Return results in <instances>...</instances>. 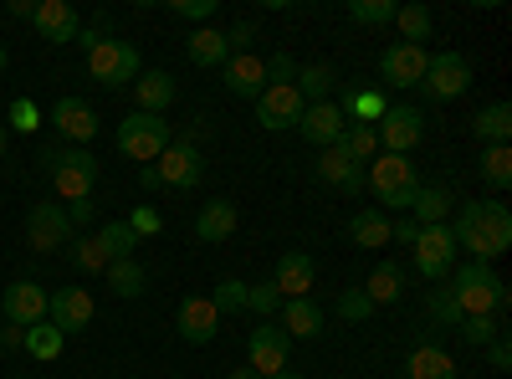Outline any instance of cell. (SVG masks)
<instances>
[{
    "mask_svg": "<svg viewBox=\"0 0 512 379\" xmlns=\"http://www.w3.org/2000/svg\"><path fill=\"white\" fill-rule=\"evenodd\" d=\"M456 251H472V262H497L502 251L512 246V210L502 200H466L456 210Z\"/></svg>",
    "mask_w": 512,
    "mask_h": 379,
    "instance_id": "cell-1",
    "label": "cell"
},
{
    "mask_svg": "<svg viewBox=\"0 0 512 379\" xmlns=\"http://www.w3.org/2000/svg\"><path fill=\"white\" fill-rule=\"evenodd\" d=\"M451 292H456V303L466 318H502L507 303H512V292L507 282L487 267V262H466L451 272Z\"/></svg>",
    "mask_w": 512,
    "mask_h": 379,
    "instance_id": "cell-2",
    "label": "cell"
},
{
    "mask_svg": "<svg viewBox=\"0 0 512 379\" xmlns=\"http://www.w3.org/2000/svg\"><path fill=\"white\" fill-rule=\"evenodd\" d=\"M364 190H374L384 216H390V210H395V216H405V210L415 205V195H420V175H415L410 154H379L369 164V175H364Z\"/></svg>",
    "mask_w": 512,
    "mask_h": 379,
    "instance_id": "cell-3",
    "label": "cell"
},
{
    "mask_svg": "<svg viewBox=\"0 0 512 379\" xmlns=\"http://www.w3.org/2000/svg\"><path fill=\"white\" fill-rule=\"evenodd\" d=\"M41 170L52 175L57 195L72 205V200H93V185H98V159L88 149H41Z\"/></svg>",
    "mask_w": 512,
    "mask_h": 379,
    "instance_id": "cell-4",
    "label": "cell"
},
{
    "mask_svg": "<svg viewBox=\"0 0 512 379\" xmlns=\"http://www.w3.org/2000/svg\"><path fill=\"white\" fill-rule=\"evenodd\" d=\"M88 72H93V82H103V88H128V82L144 72V62H139L134 41L103 36V41H93V47H88Z\"/></svg>",
    "mask_w": 512,
    "mask_h": 379,
    "instance_id": "cell-5",
    "label": "cell"
},
{
    "mask_svg": "<svg viewBox=\"0 0 512 379\" xmlns=\"http://www.w3.org/2000/svg\"><path fill=\"white\" fill-rule=\"evenodd\" d=\"M169 123L159 118V113H128L123 123H118V154H128V159H139V164H154L164 149H169Z\"/></svg>",
    "mask_w": 512,
    "mask_h": 379,
    "instance_id": "cell-6",
    "label": "cell"
},
{
    "mask_svg": "<svg viewBox=\"0 0 512 379\" xmlns=\"http://www.w3.org/2000/svg\"><path fill=\"white\" fill-rule=\"evenodd\" d=\"M466 88H472V62L461 52H441L425 62V77H420V93L431 103H456Z\"/></svg>",
    "mask_w": 512,
    "mask_h": 379,
    "instance_id": "cell-7",
    "label": "cell"
},
{
    "mask_svg": "<svg viewBox=\"0 0 512 379\" xmlns=\"http://www.w3.org/2000/svg\"><path fill=\"white\" fill-rule=\"evenodd\" d=\"M374 139L384 154H410L420 139H425V113L415 103H390L384 118L374 123Z\"/></svg>",
    "mask_w": 512,
    "mask_h": 379,
    "instance_id": "cell-8",
    "label": "cell"
},
{
    "mask_svg": "<svg viewBox=\"0 0 512 379\" xmlns=\"http://www.w3.org/2000/svg\"><path fill=\"white\" fill-rule=\"evenodd\" d=\"M410 251H415V272L420 277L441 282V277L456 272V236H451V226H420Z\"/></svg>",
    "mask_w": 512,
    "mask_h": 379,
    "instance_id": "cell-9",
    "label": "cell"
},
{
    "mask_svg": "<svg viewBox=\"0 0 512 379\" xmlns=\"http://www.w3.org/2000/svg\"><path fill=\"white\" fill-rule=\"evenodd\" d=\"M287 354H292V339L282 333L277 318H267V323L251 328V339H246V369H256L262 379H272L277 369H287Z\"/></svg>",
    "mask_w": 512,
    "mask_h": 379,
    "instance_id": "cell-10",
    "label": "cell"
},
{
    "mask_svg": "<svg viewBox=\"0 0 512 379\" xmlns=\"http://www.w3.org/2000/svg\"><path fill=\"white\" fill-rule=\"evenodd\" d=\"M154 170H159V185H169V190H195L205 180V159H200L195 139H169V149L154 159Z\"/></svg>",
    "mask_w": 512,
    "mask_h": 379,
    "instance_id": "cell-11",
    "label": "cell"
},
{
    "mask_svg": "<svg viewBox=\"0 0 512 379\" xmlns=\"http://www.w3.org/2000/svg\"><path fill=\"white\" fill-rule=\"evenodd\" d=\"M47 123L67 139V149H82L88 139H98V108L88 103V98H57L52 103V113H47Z\"/></svg>",
    "mask_w": 512,
    "mask_h": 379,
    "instance_id": "cell-12",
    "label": "cell"
},
{
    "mask_svg": "<svg viewBox=\"0 0 512 379\" xmlns=\"http://www.w3.org/2000/svg\"><path fill=\"white\" fill-rule=\"evenodd\" d=\"M26 241L31 251H62L72 241V221H67V210L57 200H36L26 210Z\"/></svg>",
    "mask_w": 512,
    "mask_h": 379,
    "instance_id": "cell-13",
    "label": "cell"
},
{
    "mask_svg": "<svg viewBox=\"0 0 512 379\" xmlns=\"http://www.w3.org/2000/svg\"><path fill=\"white\" fill-rule=\"evenodd\" d=\"M93 292L88 287H57V292H47V323L62 333V339H67V333H82V328H88L93 323Z\"/></svg>",
    "mask_w": 512,
    "mask_h": 379,
    "instance_id": "cell-14",
    "label": "cell"
},
{
    "mask_svg": "<svg viewBox=\"0 0 512 379\" xmlns=\"http://www.w3.org/2000/svg\"><path fill=\"white\" fill-rule=\"evenodd\" d=\"M425 62H431V52H425V47H410V41L384 47V52H379V77H384V88H420Z\"/></svg>",
    "mask_w": 512,
    "mask_h": 379,
    "instance_id": "cell-15",
    "label": "cell"
},
{
    "mask_svg": "<svg viewBox=\"0 0 512 379\" xmlns=\"http://www.w3.org/2000/svg\"><path fill=\"white\" fill-rule=\"evenodd\" d=\"M0 313H6L11 328H36V323H47V287L41 282H11L6 287V298H0Z\"/></svg>",
    "mask_w": 512,
    "mask_h": 379,
    "instance_id": "cell-16",
    "label": "cell"
},
{
    "mask_svg": "<svg viewBox=\"0 0 512 379\" xmlns=\"http://www.w3.org/2000/svg\"><path fill=\"white\" fill-rule=\"evenodd\" d=\"M303 93L297 88H267L262 98H256V123H262L267 134H287L297 129V118H303Z\"/></svg>",
    "mask_w": 512,
    "mask_h": 379,
    "instance_id": "cell-17",
    "label": "cell"
},
{
    "mask_svg": "<svg viewBox=\"0 0 512 379\" xmlns=\"http://www.w3.org/2000/svg\"><path fill=\"white\" fill-rule=\"evenodd\" d=\"M31 26H36L41 41L67 47V41H77V31H82V16L72 11V0H41V6L31 11Z\"/></svg>",
    "mask_w": 512,
    "mask_h": 379,
    "instance_id": "cell-18",
    "label": "cell"
},
{
    "mask_svg": "<svg viewBox=\"0 0 512 379\" xmlns=\"http://www.w3.org/2000/svg\"><path fill=\"white\" fill-rule=\"evenodd\" d=\"M272 287L282 292V303L287 298H308V292L318 287V267H313L308 251H282L277 272H272Z\"/></svg>",
    "mask_w": 512,
    "mask_h": 379,
    "instance_id": "cell-19",
    "label": "cell"
},
{
    "mask_svg": "<svg viewBox=\"0 0 512 379\" xmlns=\"http://www.w3.org/2000/svg\"><path fill=\"white\" fill-rule=\"evenodd\" d=\"M344 129H349V123H344V113H338L333 98H328V103H308L303 118H297V134H303L313 149H333Z\"/></svg>",
    "mask_w": 512,
    "mask_h": 379,
    "instance_id": "cell-20",
    "label": "cell"
},
{
    "mask_svg": "<svg viewBox=\"0 0 512 379\" xmlns=\"http://www.w3.org/2000/svg\"><path fill=\"white\" fill-rule=\"evenodd\" d=\"M221 82H226V93H231V98H251V103H256V98L267 93V62H262V57H251V52L226 57Z\"/></svg>",
    "mask_w": 512,
    "mask_h": 379,
    "instance_id": "cell-21",
    "label": "cell"
},
{
    "mask_svg": "<svg viewBox=\"0 0 512 379\" xmlns=\"http://www.w3.org/2000/svg\"><path fill=\"white\" fill-rule=\"evenodd\" d=\"M175 328H180L185 344H210L221 333V313H216L210 298H185L180 313H175Z\"/></svg>",
    "mask_w": 512,
    "mask_h": 379,
    "instance_id": "cell-22",
    "label": "cell"
},
{
    "mask_svg": "<svg viewBox=\"0 0 512 379\" xmlns=\"http://www.w3.org/2000/svg\"><path fill=\"white\" fill-rule=\"evenodd\" d=\"M318 180L333 185L338 195H354V200L364 195V170H359L349 154H338V149H323L318 154Z\"/></svg>",
    "mask_w": 512,
    "mask_h": 379,
    "instance_id": "cell-23",
    "label": "cell"
},
{
    "mask_svg": "<svg viewBox=\"0 0 512 379\" xmlns=\"http://www.w3.org/2000/svg\"><path fill=\"white\" fill-rule=\"evenodd\" d=\"M236 205L231 200H205L200 205V216H195V236L205 241V246H221V241H231L236 236Z\"/></svg>",
    "mask_w": 512,
    "mask_h": 379,
    "instance_id": "cell-24",
    "label": "cell"
},
{
    "mask_svg": "<svg viewBox=\"0 0 512 379\" xmlns=\"http://www.w3.org/2000/svg\"><path fill=\"white\" fill-rule=\"evenodd\" d=\"M277 323H282L287 339H318V333H323V308L313 298H287Z\"/></svg>",
    "mask_w": 512,
    "mask_h": 379,
    "instance_id": "cell-25",
    "label": "cell"
},
{
    "mask_svg": "<svg viewBox=\"0 0 512 379\" xmlns=\"http://www.w3.org/2000/svg\"><path fill=\"white\" fill-rule=\"evenodd\" d=\"M175 77H169V72H139L134 77V98H139V113H159L164 118V108L169 103H175Z\"/></svg>",
    "mask_w": 512,
    "mask_h": 379,
    "instance_id": "cell-26",
    "label": "cell"
},
{
    "mask_svg": "<svg viewBox=\"0 0 512 379\" xmlns=\"http://www.w3.org/2000/svg\"><path fill=\"white\" fill-rule=\"evenodd\" d=\"M405 374L410 379H456V359L441 344H420V349H410Z\"/></svg>",
    "mask_w": 512,
    "mask_h": 379,
    "instance_id": "cell-27",
    "label": "cell"
},
{
    "mask_svg": "<svg viewBox=\"0 0 512 379\" xmlns=\"http://www.w3.org/2000/svg\"><path fill=\"white\" fill-rule=\"evenodd\" d=\"M185 57H190L195 67H226L231 47H226V36H221L216 26H195L190 41H185Z\"/></svg>",
    "mask_w": 512,
    "mask_h": 379,
    "instance_id": "cell-28",
    "label": "cell"
},
{
    "mask_svg": "<svg viewBox=\"0 0 512 379\" xmlns=\"http://www.w3.org/2000/svg\"><path fill=\"white\" fill-rule=\"evenodd\" d=\"M349 236L359 251H374V246H390V216H384L379 205H364L359 216L349 221Z\"/></svg>",
    "mask_w": 512,
    "mask_h": 379,
    "instance_id": "cell-29",
    "label": "cell"
},
{
    "mask_svg": "<svg viewBox=\"0 0 512 379\" xmlns=\"http://www.w3.org/2000/svg\"><path fill=\"white\" fill-rule=\"evenodd\" d=\"M384 108H390V98H384L379 88H349L344 98H338V113H344V123H379Z\"/></svg>",
    "mask_w": 512,
    "mask_h": 379,
    "instance_id": "cell-30",
    "label": "cell"
},
{
    "mask_svg": "<svg viewBox=\"0 0 512 379\" xmlns=\"http://www.w3.org/2000/svg\"><path fill=\"white\" fill-rule=\"evenodd\" d=\"M292 88L303 93V103H328V93L338 88V72H333V62H303Z\"/></svg>",
    "mask_w": 512,
    "mask_h": 379,
    "instance_id": "cell-31",
    "label": "cell"
},
{
    "mask_svg": "<svg viewBox=\"0 0 512 379\" xmlns=\"http://www.w3.org/2000/svg\"><path fill=\"white\" fill-rule=\"evenodd\" d=\"M400 292H405V272H400V262H379V267L369 272V282H364V298H369L374 308L400 303Z\"/></svg>",
    "mask_w": 512,
    "mask_h": 379,
    "instance_id": "cell-32",
    "label": "cell"
},
{
    "mask_svg": "<svg viewBox=\"0 0 512 379\" xmlns=\"http://www.w3.org/2000/svg\"><path fill=\"white\" fill-rule=\"evenodd\" d=\"M472 134H477L482 144H507V139H512V103H487V108H477Z\"/></svg>",
    "mask_w": 512,
    "mask_h": 379,
    "instance_id": "cell-33",
    "label": "cell"
},
{
    "mask_svg": "<svg viewBox=\"0 0 512 379\" xmlns=\"http://www.w3.org/2000/svg\"><path fill=\"white\" fill-rule=\"evenodd\" d=\"M108 287L118 292V298H144V287H149V272H144V262H134V257H123V262H108Z\"/></svg>",
    "mask_w": 512,
    "mask_h": 379,
    "instance_id": "cell-34",
    "label": "cell"
},
{
    "mask_svg": "<svg viewBox=\"0 0 512 379\" xmlns=\"http://www.w3.org/2000/svg\"><path fill=\"white\" fill-rule=\"evenodd\" d=\"M338 154H349L354 164H369L374 154H379V139H374V123H349L344 134H338V144H333Z\"/></svg>",
    "mask_w": 512,
    "mask_h": 379,
    "instance_id": "cell-35",
    "label": "cell"
},
{
    "mask_svg": "<svg viewBox=\"0 0 512 379\" xmlns=\"http://www.w3.org/2000/svg\"><path fill=\"white\" fill-rule=\"evenodd\" d=\"M451 190H425L420 185V195H415V205H410V216L420 221V226H446V216H451Z\"/></svg>",
    "mask_w": 512,
    "mask_h": 379,
    "instance_id": "cell-36",
    "label": "cell"
},
{
    "mask_svg": "<svg viewBox=\"0 0 512 379\" xmlns=\"http://www.w3.org/2000/svg\"><path fill=\"white\" fill-rule=\"evenodd\" d=\"M395 26H400V36L410 41V47H425V41L436 36V16L425 11V6H400L395 11Z\"/></svg>",
    "mask_w": 512,
    "mask_h": 379,
    "instance_id": "cell-37",
    "label": "cell"
},
{
    "mask_svg": "<svg viewBox=\"0 0 512 379\" xmlns=\"http://www.w3.org/2000/svg\"><path fill=\"white\" fill-rule=\"evenodd\" d=\"M98 246H103V257L108 262H123V257H134V246H139V236L128 231V221H108L98 236H93Z\"/></svg>",
    "mask_w": 512,
    "mask_h": 379,
    "instance_id": "cell-38",
    "label": "cell"
},
{
    "mask_svg": "<svg viewBox=\"0 0 512 379\" xmlns=\"http://www.w3.org/2000/svg\"><path fill=\"white\" fill-rule=\"evenodd\" d=\"M67 257H72V267H77L82 277L108 272V257H103V246H98L93 236H72V241H67Z\"/></svg>",
    "mask_w": 512,
    "mask_h": 379,
    "instance_id": "cell-39",
    "label": "cell"
},
{
    "mask_svg": "<svg viewBox=\"0 0 512 379\" xmlns=\"http://www.w3.org/2000/svg\"><path fill=\"white\" fill-rule=\"evenodd\" d=\"M482 180H487L492 190H507V185H512V149H507V144H487V149H482Z\"/></svg>",
    "mask_w": 512,
    "mask_h": 379,
    "instance_id": "cell-40",
    "label": "cell"
},
{
    "mask_svg": "<svg viewBox=\"0 0 512 379\" xmlns=\"http://www.w3.org/2000/svg\"><path fill=\"white\" fill-rule=\"evenodd\" d=\"M62 344H67V339H62V333H57L52 323L26 328V354H31V359H41V364H52V359L62 354Z\"/></svg>",
    "mask_w": 512,
    "mask_h": 379,
    "instance_id": "cell-41",
    "label": "cell"
},
{
    "mask_svg": "<svg viewBox=\"0 0 512 379\" xmlns=\"http://www.w3.org/2000/svg\"><path fill=\"white\" fill-rule=\"evenodd\" d=\"M395 11H400V0H354L349 6L359 26H395Z\"/></svg>",
    "mask_w": 512,
    "mask_h": 379,
    "instance_id": "cell-42",
    "label": "cell"
},
{
    "mask_svg": "<svg viewBox=\"0 0 512 379\" xmlns=\"http://www.w3.org/2000/svg\"><path fill=\"white\" fill-rule=\"evenodd\" d=\"M6 123L16 134H36L41 123H47V113L36 108V98H11V108H6Z\"/></svg>",
    "mask_w": 512,
    "mask_h": 379,
    "instance_id": "cell-43",
    "label": "cell"
},
{
    "mask_svg": "<svg viewBox=\"0 0 512 379\" xmlns=\"http://www.w3.org/2000/svg\"><path fill=\"white\" fill-rule=\"evenodd\" d=\"M425 313H431L436 323H446V328H461V318H466V313H461V303H456V292H451V287H436V292H431V298H425Z\"/></svg>",
    "mask_w": 512,
    "mask_h": 379,
    "instance_id": "cell-44",
    "label": "cell"
},
{
    "mask_svg": "<svg viewBox=\"0 0 512 379\" xmlns=\"http://www.w3.org/2000/svg\"><path fill=\"white\" fill-rule=\"evenodd\" d=\"M246 308L267 323V318H277V308H282V292H277L272 282H251V287H246Z\"/></svg>",
    "mask_w": 512,
    "mask_h": 379,
    "instance_id": "cell-45",
    "label": "cell"
},
{
    "mask_svg": "<svg viewBox=\"0 0 512 379\" xmlns=\"http://www.w3.org/2000/svg\"><path fill=\"white\" fill-rule=\"evenodd\" d=\"M246 287H251V282H241V277H221L216 292H210L216 313H241V308H246Z\"/></svg>",
    "mask_w": 512,
    "mask_h": 379,
    "instance_id": "cell-46",
    "label": "cell"
},
{
    "mask_svg": "<svg viewBox=\"0 0 512 379\" xmlns=\"http://www.w3.org/2000/svg\"><path fill=\"white\" fill-rule=\"evenodd\" d=\"M456 333H461V339L472 344V349H487V344L497 339V333H502V323H497V318H461V328H456Z\"/></svg>",
    "mask_w": 512,
    "mask_h": 379,
    "instance_id": "cell-47",
    "label": "cell"
},
{
    "mask_svg": "<svg viewBox=\"0 0 512 379\" xmlns=\"http://www.w3.org/2000/svg\"><path fill=\"white\" fill-rule=\"evenodd\" d=\"M374 313V303L364 298V287H349V292H338V318H349V323H364Z\"/></svg>",
    "mask_w": 512,
    "mask_h": 379,
    "instance_id": "cell-48",
    "label": "cell"
},
{
    "mask_svg": "<svg viewBox=\"0 0 512 379\" xmlns=\"http://www.w3.org/2000/svg\"><path fill=\"white\" fill-rule=\"evenodd\" d=\"M292 82H297V62L287 52L267 57V88H292Z\"/></svg>",
    "mask_w": 512,
    "mask_h": 379,
    "instance_id": "cell-49",
    "label": "cell"
},
{
    "mask_svg": "<svg viewBox=\"0 0 512 379\" xmlns=\"http://www.w3.org/2000/svg\"><path fill=\"white\" fill-rule=\"evenodd\" d=\"M128 231H134L139 241H144V236H159V231H164V216H159L154 205H139L134 216H128Z\"/></svg>",
    "mask_w": 512,
    "mask_h": 379,
    "instance_id": "cell-50",
    "label": "cell"
},
{
    "mask_svg": "<svg viewBox=\"0 0 512 379\" xmlns=\"http://www.w3.org/2000/svg\"><path fill=\"white\" fill-rule=\"evenodd\" d=\"M169 11H175V16H185V21H210V16H216V0H175V6H169Z\"/></svg>",
    "mask_w": 512,
    "mask_h": 379,
    "instance_id": "cell-51",
    "label": "cell"
},
{
    "mask_svg": "<svg viewBox=\"0 0 512 379\" xmlns=\"http://www.w3.org/2000/svg\"><path fill=\"white\" fill-rule=\"evenodd\" d=\"M221 36H226V47H231V57H241V52L251 47V36H256V26H251V21H236V26H231V31H221Z\"/></svg>",
    "mask_w": 512,
    "mask_h": 379,
    "instance_id": "cell-52",
    "label": "cell"
},
{
    "mask_svg": "<svg viewBox=\"0 0 512 379\" xmlns=\"http://www.w3.org/2000/svg\"><path fill=\"white\" fill-rule=\"evenodd\" d=\"M415 236H420V221H415V216H395V221H390V241L415 246Z\"/></svg>",
    "mask_w": 512,
    "mask_h": 379,
    "instance_id": "cell-53",
    "label": "cell"
},
{
    "mask_svg": "<svg viewBox=\"0 0 512 379\" xmlns=\"http://www.w3.org/2000/svg\"><path fill=\"white\" fill-rule=\"evenodd\" d=\"M487 364H492V369H512V344H507V333H497V339L487 344Z\"/></svg>",
    "mask_w": 512,
    "mask_h": 379,
    "instance_id": "cell-54",
    "label": "cell"
},
{
    "mask_svg": "<svg viewBox=\"0 0 512 379\" xmlns=\"http://www.w3.org/2000/svg\"><path fill=\"white\" fill-rule=\"evenodd\" d=\"M62 210H67L72 226H88V221H93V200H72V205H62Z\"/></svg>",
    "mask_w": 512,
    "mask_h": 379,
    "instance_id": "cell-55",
    "label": "cell"
},
{
    "mask_svg": "<svg viewBox=\"0 0 512 379\" xmlns=\"http://www.w3.org/2000/svg\"><path fill=\"white\" fill-rule=\"evenodd\" d=\"M0 344H6V349H26V328H6V333H0Z\"/></svg>",
    "mask_w": 512,
    "mask_h": 379,
    "instance_id": "cell-56",
    "label": "cell"
},
{
    "mask_svg": "<svg viewBox=\"0 0 512 379\" xmlns=\"http://www.w3.org/2000/svg\"><path fill=\"white\" fill-rule=\"evenodd\" d=\"M139 185L144 190H159V170H154V164H144V170H139Z\"/></svg>",
    "mask_w": 512,
    "mask_h": 379,
    "instance_id": "cell-57",
    "label": "cell"
},
{
    "mask_svg": "<svg viewBox=\"0 0 512 379\" xmlns=\"http://www.w3.org/2000/svg\"><path fill=\"white\" fill-rule=\"evenodd\" d=\"M31 11H36V6H26V0H11V16H16V21H31Z\"/></svg>",
    "mask_w": 512,
    "mask_h": 379,
    "instance_id": "cell-58",
    "label": "cell"
},
{
    "mask_svg": "<svg viewBox=\"0 0 512 379\" xmlns=\"http://www.w3.org/2000/svg\"><path fill=\"white\" fill-rule=\"evenodd\" d=\"M226 379H262V374H256V369H231Z\"/></svg>",
    "mask_w": 512,
    "mask_h": 379,
    "instance_id": "cell-59",
    "label": "cell"
},
{
    "mask_svg": "<svg viewBox=\"0 0 512 379\" xmlns=\"http://www.w3.org/2000/svg\"><path fill=\"white\" fill-rule=\"evenodd\" d=\"M272 379H303V374H297V369H277Z\"/></svg>",
    "mask_w": 512,
    "mask_h": 379,
    "instance_id": "cell-60",
    "label": "cell"
},
{
    "mask_svg": "<svg viewBox=\"0 0 512 379\" xmlns=\"http://www.w3.org/2000/svg\"><path fill=\"white\" fill-rule=\"evenodd\" d=\"M11 67V57H6V47H0V72H6Z\"/></svg>",
    "mask_w": 512,
    "mask_h": 379,
    "instance_id": "cell-61",
    "label": "cell"
},
{
    "mask_svg": "<svg viewBox=\"0 0 512 379\" xmlns=\"http://www.w3.org/2000/svg\"><path fill=\"white\" fill-rule=\"evenodd\" d=\"M0 154H6V123H0Z\"/></svg>",
    "mask_w": 512,
    "mask_h": 379,
    "instance_id": "cell-62",
    "label": "cell"
},
{
    "mask_svg": "<svg viewBox=\"0 0 512 379\" xmlns=\"http://www.w3.org/2000/svg\"><path fill=\"white\" fill-rule=\"evenodd\" d=\"M0 359H6V344H0Z\"/></svg>",
    "mask_w": 512,
    "mask_h": 379,
    "instance_id": "cell-63",
    "label": "cell"
}]
</instances>
